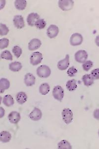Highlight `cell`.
<instances>
[{
	"instance_id": "cell-15",
	"label": "cell",
	"mask_w": 99,
	"mask_h": 149,
	"mask_svg": "<svg viewBox=\"0 0 99 149\" xmlns=\"http://www.w3.org/2000/svg\"><path fill=\"white\" fill-rule=\"evenodd\" d=\"M24 81L25 84L27 86L30 87L35 84L36 78L31 73H27L25 75Z\"/></svg>"
},
{
	"instance_id": "cell-5",
	"label": "cell",
	"mask_w": 99,
	"mask_h": 149,
	"mask_svg": "<svg viewBox=\"0 0 99 149\" xmlns=\"http://www.w3.org/2000/svg\"><path fill=\"white\" fill-rule=\"evenodd\" d=\"M43 60V55L40 52H34L30 58V63L33 65H37L41 63Z\"/></svg>"
},
{
	"instance_id": "cell-25",
	"label": "cell",
	"mask_w": 99,
	"mask_h": 149,
	"mask_svg": "<svg viewBox=\"0 0 99 149\" xmlns=\"http://www.w3.org/2000/svg\"><path fill=\"white\" fill-rule=\"evenodd\" d=\"M58 149H72L71 145L69 142L65 140L60 141L58 145Z\"/></svg>"
},
{
	"instance_id": "cell-19",
	"label": "cell",
	"mask_w": 99,
	"mask_h": 149,
	"mask_svg": "<svg viewBox=\"0 0 99 149\" xmlns=\"http://www.w3.org/2000/svg\"><path fill=\"white\" fill-rule=\"evenodd\" d=\"M12 138L11 134L8 131H2L0 133V140L3 143H8Z\"/></svg>"
},
{
	"instance_id": "cell-26",
	"label": "cell",
	"mask_w": 99,
	"mask_h": 149,
	"mask_svg": "<svg viewBox=\"0 0 99 149\" xmlns=\"http://www.w3.org/2000/svg\"><path fill=\"white\" fill-rule=\"evenodd\" d=\"M1 58L3 59L8 61H12L13 58L12 54L10 53V52L8 50H5L3 52L1 55Z\"/></svg>"
},
{
	"instance_id": "cell-8",
	"label": "cell",
	"mask_w": 99,
	"mask_h": 149,
	"mask_svg": "<svg viewBox=\"0 0 99 149\" xmlns=\"http://www.w3.org/2000/svg\"><path fill=\"white\" fill-rule=\"evenodd\" d=\"M59 33V29L56 25H51L47 30V34L48 37L53 39L57 36Z\"/></svg>"
},
{
	"instance_id": "cell-30",
	"label": "cell",
	"mask_w": 99,
	"mask_h": 149,
	"mask_svg": "<svg viewBox=\"0 0 99 149\" xmlns=\"http://www.w3.org/2000/svg\"><path fill=\"white\" fill-rule=\"evenodd\" d=\"M93 63L91 61H87L83 63L82 68L84 71H88L92 68Z\"/></svg>"
},
{
	"instance_id": "cell-28",
	"label": "cell",
	"mask_w": 99,
	"mask_h": 149,
	"mask_svg": "<svg viewBox=\"0 0 99 149\" xmlns=\"http://www.w3.org/2000/svg\"><path fill=\"white\" fill-rule=\"evenodd\" d=\"M46 22L43 19H39L37 21L35 26L38 29H43L46 26Z\"/></svg>"
},
{
	"instance_id": "cell-3",
	"label": "cell",
	"mask_w": 99,
	"mask_h": 149,
	"mask_svg": "<svg viewBox=\"0 0 99 149\" xmlns=\"http://www.w3.org/2000/svg\"><path fill=\"white\" fill-rule=\"evenodd\" d=\"M61 115L63 121L66 124H69L73 121V114L72 111L69 108H66L63 109Z\"/></svg>"
},
{
	"instance_id": "cell-24",
	"label": "cell",
	"mask_w": 99,
	"mask_h": 149,
	"mask_svg": "<svg viewBox=\"0 0 99 149\" xmlns=\"http://www.w3.org/2000/svg\"><path fill=\"white\" fill-rule=\"evenodd\" d=\"M50 91V87L47 83H42L39 87V92L41 94L45 95Z\"/></svg>"
},
{
	"instance_id": "cell-4",
	"label": "cell",
	"mask_w": 99,
	"mask_h": 149,
	"mask_svg": "<svg viewBox=\"0 0 99 149\" xmlns=\"http://www.w3.org/2000/svg\"><path fill=\"white\" fill-rule=\"evenodd\" d=\"M52 94L54 98L59 102H61L64 97V90L61 86L59 85L54 87Z\"/></svg>"
},
{
	"instance_id": "cell-22",
	"label": "cell",
	"mask_w": 99,
	"mask_h": 149,
	"mask_svg": "<svg viewBox=\"0 0 99 149\" xmlns=\"http://www.w3.org/2000/svg\"><path fill=\"white\" fill-rule=\"evenodd\" d=\"M15 7L18 10H24L27 5L26 1L25 0H17L15 1Z\"/></svg>"
},
{
	"instance_id": "cell-36",
	"label": "cell",
	"mask_w": 99,
	"mask_h": 149,
	"mask_svg": "<svg viewBox=\"0 0 99 149\" xmlns=\"http://www.w3.org/2000/svg\"><path fill=\"white\" fill-rule=\"evenodd\" d=\"M95 43L99 47V35H98L95 39Z\"/></svg>"
},
{
	"instance_id": "cell-2",
	"label": "cell",
	"mask_w": 99,
	"mask_h": 149,
	"mask_svg": "<svg viewBox=\"0 0 99 149\" xmlns=\"http://www.w3.org/2000/svg\"><path fill=\"white\" fill-rule=\"evenodd\" d=\"M59 8L63 11L71 10L74 5V2L72 0H60L58 3Z\"/></svg>"
},
{
	"instance_id": "cell-29",
	"label": "cell",
	"mask_w": 99,
	"mask_h": 149,
	"mask_svg": "<svg viewBox=\"0 0 99 149\" xmlns=\"http://www.w3.org/2000/svg\"><path fill=\"white\" fill-rule=\"evenodd\" d=\"M9 32V29H8V27L5 25L3 23H1L0 25V34L1 36H3L5 35H6L8 34V33Z\"/></svg>"
},
{
	"instance_id": "cell-21",
	"label": "cell",
	"mask_w": 99,
	"mask_h": 149,
	"mask_svg": "<svg viewBox=\"0 0 99 149\" xmlns=\"http://www.w3.org/2000/svg\"><path fill=\"white\" fill-rule=\"evenodd\" d=\"M22 65V63L18 61H15L10 63L9 65V69L13 72H17L21 70Z\"/></svg>"
},
{
	"instance_id": "cell-34",
	"label": "cell",
	"mask_w": 99,
	"mask_h": 149,
	"mask_svg": "<svg viewBox=\"0 0 99 149\" xmlns=\"http://www.w3.org/2000/svg\"><path fill=\"white\" fill-rule=\"evenodd\" d=\"M93 116L95 119L99 120V109H96L94 111L93 113Z\"/></svg>"
},
{
	"instance_id": "cell-17",
	"label": "cell",
	"mask_w": 99,
	"mask_h": 149,
	"mask_svg": "<svg viewBox=\"0 0 99 149\" xmlns=\"http://www.w3.org/2000/svg\"><path fill=\"white\" fill-rule=\"evenodd\" d=\"M10 81L6 78H2L0 80V92L1 93H3L6 90L10 88Z\"/></svg>"
},
{
	"instance_id": "cell-16",
	"label": "cell",
	"mask_w": 99,
	"mask_h": 149,
	"mask_svg": "<svg viewBox=\"0 0 99 149\" xmlns=\"http://www.w3.org/2000/svg\"><path fill=\"white\" fill-rule=\"evenodd\" d=\"M16 100L19 104H22L25 103L27 100V96L26 93L23 92H18L16 95Z\"/></svg>"
},
{
	"instance_id": "cell-23",
	"label": "cell",
	"mask_w": 99,
	"mask_h": 149,
	"mask_svg": "<svg viewBox=\"0 0 99 149\" xmlns=\"http://www.w3.org/2000/svg\"><path fill=\"white\" fill-rule=\"evenodd\" d=\"M66 87L67 89L69 91H74L77 87L76 81L75 79L69 80L66 82Z\"/></svg>"
},
{
	"instance_id": "cell-20",
	"label": "cell",
	"mask_w": 99,
	"mask_h": 149,
	"mask_svg": "<svg viewBox=\"0 0 99 149\" xmlns=\"http://www.w3.org/2000/svg\"><path fill=\"white\" fill-rule=\"evenodd\" d=\"M3 104H5L6 106L11 107L14 104L15 101L13 97L10 95H7L4 96L3 100Z\"/></svg>"
},
{
	"instance_id": "cell-35",
	"label": "cell",
	"mask_w": 99,
	"mask_h": 149,
	"mask_svg": "<svg viewBox=\"0 0 99 149\" xmlns=\"http://www.w3.org/2000/svg\"><path fill=\"white\" fill-rule=\"evenodd\" d=\"M0 118H2L3 117V116H4V114H5V110L3 109V108H2V107H1L0 108Z\"/></svg>"
},
{
	"instance_id": "cell-37",
	"label": "cell",
	"mask_w": 99,
	"mask_h": 149,
	"mask_svg": "<svg viewBox=\"0 0 99 149\" xmlns=\"http://www.w3.org/2000/svg\"><path fill=\"white\" fill-rule=\"evenodd\" d=\"M98 134H99V132H98Z\"/></svg>"
},
{
	"instance_id": "cell-6",
	"label": "cell",
	"mask_w": 99,
	"mask_h": 149,
	"mask_svg": "<svg viewBox=\"0 0 99 149\" xmlns=\"http://www.w3.org/2000/svg\"><path fill=\"white\" fill-rule=\"evenodd\" d=\"M83 41V38L81 34L75 33L73 34L70 38V43L73 46L81 45Z\"/></svg>"
},
{
	"instance_id": "cell-9",
	"label": "cell",
	"mask_w": 99,
	"mask_h": 149,
	"mask_svg": "<svg viewBox=\"0 0 99 149\" xmlns=\"http://www.w3.org/2000/svg\"><path fill=\"white\" fill-rule=\"evenodd\" d=\"M42 116V113L39 109L35 108L31 113L29 114V118L33 121H38Z\"/></svg>"
},
{
	"instance_id": "cell-13",
	"label": "cell",
	"mask_w": 99,
	"mask_h": 149,
	"mask_svg": "<svg viewBox=\"0 0 99 149\" xmlns=\"http://www.w3.org/2000/svg\"><path fill=\"white\" fill-rule=\"evenodd\" d=\"M41 45V41L40 40L37 38H34L31 40L28 44V49L30 51H35L38 49Z\"/></svg>"
},
{
	"instance_id": "cell-14",
	"label": "cell",
	"mask_w": 99,
	"mask_h": 149,
	"mask_svg": "<svg viewBox=\"0 0 99 149\" xmlns=\"http://www.w3.org/2000/svg\"><path fill=\"white\" fill-rule=\"evenodd\" d=\"M13 22L15 27L18 29H22L24 27V21L22 15H17L15 16Z\"/></svg>"
},
{
	"instance_id": "cell-32",
	"label": "cell",
	"mask_w": 99,
	"mask_h": 149,
	"mask_svg": "<svg viewBox=\"0 0 99 149\" xmlns=\"http://www.w3.org/2000/svg\"><path fill=\"white\" fill-rule=\"evenodd\" d=\"M77 73V70H76L74 66L70 67V68H68L67 71L68 75L70 77H74Z\"/></svg>"
},
{
	"instance_id": "cell-31",
	"label": "cell",
	"mask_w": 99,
	"mask_h": 149,
	"mask_svg": "<svg viewBox=\"0 0 99 149\" xmlns=\"http://www.w3.org/2000/svg\"><path fill=\"white\" fill-rule=\"evenodd\" d=\"M9 45V40L7 38H3L0 40V48L3 49L8 47Z\"/></svg>"
},
{
	"instance_id": "cell-12",
	"label": "cell",
	"mask_w": 99,
	"mask_h": 149,
	"mask_svg": "<svg viewBox=\"0 0 99 149\" xmlns=\"http://www.w3.org/2000/svg\"><path fill=\"white\" fill-rule=\"evenodd\" d=\"M20 114L17 111H12L8 114V120L13 124H17L20 121Z\"/></svg>"
},
{
	"instance_id": "cell-11",
	"label": "cell",
	"mask_w": 99,
	"mask_h": 149,
	"mask_svg": "<svg viewBox=\"0 0 99 149\" xmlns=\"http://www.w3.org/2000/svg\"><path fill=\"white\" fill-rule=\"evenodd\" d=\"M40 19V16L38 13H30L27 17V22L28 25L30 26H34L35 25V23L37 20Z\"/></svg>"
},
{
	"instance_id": "cell-7",
	"label": "cell",
	"mask_w": 99,
	"mask_h": 149,
	"mask_svg": "<svg viewBox=\"0 0 99 149\" xmlns=\"http://www.w3.org/2000/svg\"><path fill=\"white\" fill-rule=\"evenodd\" d=\"M87 53L84 50H79L75 54V60L79 63H84L88 58Z\"/></svg>"
},
{
	"instance_id": "cell-10",
	"label": "cell",
	"mask_w": 99,
	"mask_h": 149,
	"mask_svg": "<svg viewBox=\"0 0 99 149\" xmlns=\"http://www.w3.org/2000/svg\"><path fill=\"white\" fill-rule=\"evenodd\" d=\"M69 65V56L66 55L64 59L58 62L57 67L60 70H65Z\"/></svg>"
},
{
	"instance_id": "cell-33",
	"label": "cell",
	"mask_w": 99,
	"mask_h": 149,
	"mask_svg": "<svg viewBox=\"0 0 99 149\" xmlns=\"http://www.w3.org/2000/svg\"><path fill=\"white\" fill-rule=\"evenodd\" d=\"M91 75L94 80L99 79V68H96L91 71Z\"/></svg>"
},
{
	"instance_id": "cell-1",
	"label": "cell",
	"mask_w": 99,
	"mask_h": 149,
	"mask_svg": "<svg viewBox=\"0 0 99 149\" xmlns=\"http://www.w3.org/2000/svg\"><path fill=\"white\" fill-rule=\"evenodd\" d=\"M37 74L40 78H48L51 73V70L49 66L42 65L39 66L36 70Z\"/></svg>"
},
{
	"instance_id": "cell-18",
	"label": "cell",
	"mask_w": 99,
	"mask_h": 149,
	"mask_svg": "<svg viewBox=\"0 0 99 149\" xmlns=\"http://www.w3.org/2000/svg\"><path fill=\"white\" fill-rule=\"evenodd\" d=\"M82 80L83 82L84 83V85L87 87L91 86L94 83V79L91 76V74H86L84 75L83 76Z\"/></svg>"
},
{
	"instance_id": "cell-27",
	"label": "cell",
	"mask_w": 99,
	"mask_h": 149,
	"mask_svg": "<svg viewBox=\"0 0 99 149\" xmlns=\"http://www.w3.org/2000/svg\"><path fill=\"white\" fill-rule=\"evenodd\" d=\"M12 51L15 56L17 57V58H19L22 53V48L18 46H15L13 49Z\"/></svg>"
}]
</instances>
